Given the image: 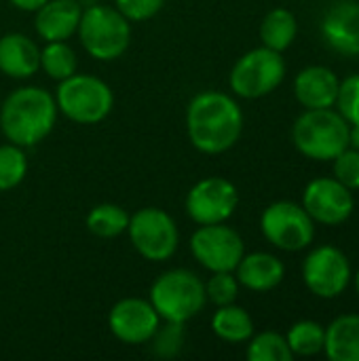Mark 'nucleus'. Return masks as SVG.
I'll return each instance as SVG.
<instances>
[{"label": "nucleus", "instance_id": "1", "mask_svg": "<svg viewBox=\"0 0 359 361\" xmlns=\"http://www.w3.org/2000/svg\"><path fill=\"white\" fill-rule=\"evenodd\" d=\"M186 133L203 154L231 150L243 133V110L237 99L222 91H201L186 108Z\"/></svg>", "mask_w": 359, "mask_h": 361}, {"label": "nucleus", "instance_id": "2", "mask_svg": "<svg viewBox=\"0 0 359 361\" xmlns=\"http://www.w3.org/2000/svg\"><path fill=\"white\" fill-rule=\"evenodd\" d=\"M57 112L53 93L34 85L19 87L0 106V131L11 144L32 148L49 137L57 123Z\"/></svg>", "mask_w": 359, "mask_h": 361}, {"label": "nucleus", "instance_id": "3", "mask_svg": "<svg viewBox=\"0 0 359 361\" xmlns=\"http://www.w3.org/2000/svg\"><path fill=\"white\" fill-rule=\"evenodd\" d=\"M292 142L303 157L328 163L349 148V123L332 108L305 110L292 125Z\"/></svg>", "mask_w": 359, "mask_h": 361}, {"label": "nucleus", "instance_id": "4", "mask_svg": "<svg viewBox=\"0 0 359 361\" xmlns=\"http://www.w3.org/2000/svg\"><path fill=\"white\" fill-rule=\"evenodd\" d=\"M148 300L163 322L186 324L203 311L207 294L199 275L188 269H171L154 279Z\"/></svg>", "mask_w": 359, "mask_h": 361}, {"label": "nucleus", "instance_id": "5", "mask_svg": "<svg viewBox=\"0 0 359 361\" xmlns=\"http://www.w3.org/2000/svg\"><path fill=\"white\" fill-rule=\"evenodd\" d=\"M76 34L93 59L114 61L129 49L131 21L116 6L93 4L83 11Z\"/></svg>", "mask_w": 359, "mask_h": 361}, {"label": "nucleus", "instance_id": "6", "mask_svg": "<svg viewBox=\"0 0 359 361\" xmlns=\"http://www.w3.org/2000/svg\"><path fill=\"white\" fill-rule=\"evenodd\" d=\"M57 110L78 125L102 123L114 106V93L108 82L93 74H72L59 80L55 91Z\"/></svg>", "mask_w": 359, "mask_h": 361}, {"label": "nucleus", "instance_id": "7", "mask_svg": "<svg viewBox=\"0 0 359 361\" xmlns=\"http://www.w3.org/2000/svg\"><path fill=\"white\" fill-rule=\"evenodd\" d=\"M286 70L284 55L262 44L243 53L235 61L229 74V85L237 97L260 99L271 95L284 82Z\"/></svg>", "mask_w": 359, "mask_h": 361}, {"label": "nucleus", "instance_id": "8", "mask_svg": "<svg viewBox=\"0 0 359 361\" xmlns=\"http://www.w3.org/2000/svg\"><path fill=\"white\" fill-rule=\"evenodd\" d=\"M133 250L150 262H167L180 245L176 220L161 207H142L127 226Z\"/></svg>", "mask_w": 359, "mask_h": 361}, {"label": "nucleus", "instance_id": "9", "mask_svg": "<svg viewBox=\"0 0 359 361\" xmlns=\"http://www.w3.org/2000/svg\"><path fill=\"white\" fill-rule=\"evenodd\" d=\"M264 239L281 252H303L315 241V222L294 201H275L260 216Z\"/></svg>", "mask_w": 359, "mask_h": 361}, {"label": "nucleus", "instance_id": "10", "mask_svg": "<svg viewBox=\"0 0 359 361\" xmlns=\"http://www.w3.org/2000/svg\"><path fill=\"white\" fill-rule=\"evenodd\" d=\"M353 269L347 254L336 245H317L303 262V281L311 294L324 300L339 298L347 292Z\"/></svg>", "mask_w": 359, "mask_h": 361}, {"label": "nucleus", "instance_id": "11", "mask_svg": "<svg viewBox=\"0 0 359 361\" xmlns=\"http://www.w3.org/2000/svg\"><path fill=\"white\" fill-rule=\"evenodd\" d=\"M190 252L209 273L235 271L245 254V243L241 235L224 222L203 224L190 237Z\"/></svg>", "mask_w": 359, "mask_h": 361}, {"label": "nucleus", "instance_id": "12", "mask_svg": "<svg viewBox=\"0 0 359 361\" xmlns=\"http://www.w3.org/2000/svg\"><path fill=\"white\" fill-rule=\"evenodd\" d=\"M237 205L239 190L231 180L222 176L199 180L186 195V214L199 226L226 222L235 214Z\"/></svg>", "mask_w": 359, "mask_h": 361}, {"label": "nucleus", "instance_id": "13", "mask_svg": "<svg viewBox=\"0 0 359 361\" xmlns=\"http://www.w3.org/2000/svg\"><path fill=\"white\" fill-rule=\"evenodd\" d=\"M303 207L313 218L315 224L324 226H341L345 224L353 209L355 199L353 190L332 178H315L303 190Z\"/></svg>", "mask_w": 359, "mask_h": 361}, {"label": "nucleus", "instance_id": "14", "mask_svg": "<svg viewBox=\"0 0 359 361\" xmlns=\"http://www.w3.org/2000/svg\"><path fill=\"white\" fill-rule=\"evenodd\" d=\"M161 326V317L150 300L123 298L108 313V328L125 345H146Z\"/></svg>", "mask_w": 359, "mask_h": 361}, {"label": "nucleus", "instance_id": "15", "mask_svg": "<svg viewBox=\"0 0 359 361\" xmlns=\"http://www.w3.org/2000/svg\"><path fill=\"white\" fill-rule=\"evenodd\" d=\"M322 38L339 55H359V0H339L326 11Z\"/></svg>", "mask_w": 359, "mask_h": 361}, {"label": "nucleus", "instance_id": "16", "mask_svg": "<svg viewBox=\"0 0 359 361\" xmlns=\"http://www.w3.org/2000/svg\"><path fill=\"white\" fill-rule=\"evenodd\" d=\"M341 78L328 66H307L294 78V97L305 110L334 108Z\"/></svg>", "mask_w": 359, "mask_h": 361}, {"label": "nucleus", "instance_id": "17", "mask_svg": "<svg viewBox=\"0 0 359 361\" xmlns=\"http://www.w3.org/2000/svg\"><path fill=\"white\" fill-rule=\"evenodd\" d=\"M34 30L44 42L68 40L76 34L83 6L76 0H47L38 11H34Z\"/></svg>", "mask_w": 359, "mask_h": 361}, {"label": "nucleus", "instance_id": "18", "mask_svg": "<svg viewBox=\"0 0 359 361\" xmlns=\"http://www.w3.org/2000/svg\"><path fill=\"white\" fill-rule=\"evenodd\" d=\"M235 277L241 288L262 294L275 290L284 281L286 264L275 254L252 252V254H243V258L235 269Z\"/></svg>", "mask_w": 359, "mask_h": 361}, {"label": "nucleus", "instance_id": "19", "mask_svg": "<svg viewBox=\"0 0 359 361\" xmlns=\"http://www.w3.org/2000/svg\"><path fill=\"white\" fill-rule=\"evenodd\" d=\"M40 70L38 44L19 32L0 36V72L8 78H30Z\"/></svg>", "mask_w": 359, "mask_h": 361}, {"label": "nucleus", "instance_id": "20", "mask_svg": "<svg viewBox=\"0 0 359 361\" xmlns=\"http://www.w3.org/2000/svg\"><path fill=\"white\" fill-rule=\"evenodd\" d=\"M324 353L330 361H359V313H347L326 326Z\"/></svg>", "mask_w": 359, "mask_h": 361}, {"label": "nucleus", "instance_id": "21", "mask_svg": "<svg viewBox=\"0 0 359 361\" xmlns=\"http://www.w3.org/2000/svg\"><path fill=\"white\" fill-rule=\"evenodd\" d=\"M260 40L264 47L284 53L286 49H290L298 36V21L296 15L290 8L277 6L273 11H269L264 15V19L260 21Z\"/></svg>", "mask_w": 359, "mask_h": 361}, {"label": "nucleus", "instance_id": "22", "mask_svg": "<svg viewBox=\"0 0 359 361\" xmlns=\"http://www.w3.org/2000/svg\"><path fill=\"white\" fill-rule=\"evenodd\" d=\"M212 330L220 341L231 345H241L252 338L254 319L243 307L233 302V305L218 307V311L212 317Z\"/></svg>", "mask_w": 359, "mask_h": 361}, {"label": "nucleus", "instance_id": "23", "mask_svg": "<svg viewBox=\"0 0 359 361\" xmlns=\"http://www.w3.org/2000/svg\"><path fill=\"white\" fill-rule=\"evenodd\" d=\"M286 341L294 357H313V355L324 353L326 328L320 322L300 319L290 326Z\"/></svg>", "mask_w": 359, "mask_h": 361}, {"label": "nucleus", "instance_id": "24", "mask_svg": "<svg viewBox=\"0 0 359 361\" xmlns=\"http://www.w3.org/2000/svg\"><path fill=\"white\" fill-rule=\"evenodd\" d=\"M129 226V214L116 203H99L87 214V228L99 239H114Z\"/></svg>", "mask_w": 359, "mask_h": 361}, {"label": "nucleus", "instance_id": "25", "mask_svg": "<svg viewBox=\"0 0 359 361\" xmlns=\"http://www.w3.org/2000/svg\"><path fill=\"white\" fill-rule=\"evenodd\" d=\"M76 66H78L76 53L66 40L47 42L40 49V68L44 70V74L49 78H53L57 82L72 76L76 72Z\"/></svg>", "mask_w": 359, "mask_h": 361}, {"label": "nucleus", "instance_id": "26", "mask_svg": "<svg viewBox=\"0 0 359 361\" xmlns=\"http://www.w3.org/2000/svg\"><path fill=\"white\" fill-rule=\"evenodd\" d=\"M250 361H292L294 355L288 347V341L279 332H260L252 334L248 341V351H245Z\"/></svg>", "mask_w": 359, "mask_h": 361}, {"label": "nucleus", "instance_id": "27", "mask_svg": "<svg viewBox=\"0 0 359 361\" xmlns=\"http://www.w3.org/2000/svg\"><path fill=\"white\" fill-rule=\"evenodd\" d=\"M28 173V157L17 144H0V192L17 188Z\"/></svg>", "mask_w": 359, "mask_h": 361}, {"label": "nucleus", "instance_id": "28", "mask_svg": "<svg viewBox=\"0 0 359 361\" xmlns=\"http://www.w3.org/2000/svg\"><path fill=\"white\" fill-rule=\"evenodd\" d=\"M239 281L235 277V271H218L212 273V277L205 281V294L207 300L216 307L233 305L239 296Z\"/></svg>", "mask_w": 359, "mask_h": 361}, {"label": "nucleus", "instance_id": "29", "mask_svg": "<svg viewBox=\"0 0 359 361\" xmlns=\"http://www.w3.org/2000/svg\"><path fill=\"white\" fill-rule=\"evenodd\" d=\"M334 108H339L341 116L349 123V127L359 125V74H349L341 80Z\"/></svg>", "mask_w": 359, "mask_h": 361}, {"label": "nucleus", "instance_id": "30", "mask_svg": "<svg viewBox=\"0 0 359 361\" xmlns=\"http://www.w3.org/2000/svg\"><path fill=\"white\" fill-rule=\"evenodd\" d=\"M150 343H154V353L161 357H174L178 355V351L184 345V324H171L165 322V326L154 332V336L150 338Z\"/></svg>", "mask_w": 359, "mask_h": 361}, {"label": "nucleus", "instance_id": "31", "mask_svg": "<svg viewBox=\"0 0 359 361\" xmlns=\"http://www.w3.org/2000/svg\"><path fill=\"white\" fill-rule=\"evenodd\" d=\"M334 178L345 184L349 190H359V150L345 148L339 157L332 159Z\"/></svg>", "mask_w": 359, "mask_h": 361}, {"label": "nucleus", "instance_id": "32", "mask_svg": "<svg viewBox=\"0 0 359 361\" xmlns=\"http://www.w3.org/2000/svg\"><path fill=\"white\" fill-rule=\"evenodd\" d=\"M165 0H114V6L129 21H146L163 8Z\"/></svg>", "mask_w": 359, "mask_h": 361}, {"label": "nucleus", "instance_id": "33", "mask_svg": "<svg viewBox=\"0 0 359 361\" xmlns=\"http://www.w3.org/2000/svg\"><path fill=\"white\" fill-rule=\"evenodd\" d=\"M13 6H17V8H21V11H30V13H34V11H38L47 0H8Z\"/></svg>", "mask_w": 359, "mask_h": 361}, {"label": "nucleus", "instance_id": "34", "mask_svg": "<svg viewBox=\"0 0 359 361\" xmlns=\"http://www.w3.org/2000/svg\"><path fill=\"white\" fill-rule=\"evenodd\" d=\"M349 146L359 150V125H351L349 127Z\"/></svg>", "mask_w": 359, "mask_h": 361}, {"label": "nucleus", "instance_id": "35", "mask_svg": "<svg viewBox=\"0 0 359 361\" xmlns=\"http://www.w3.org/2000/svg\"><path fill=\"white\" fill-rule=\"evenodd\" d=\"M351 281H353V286H355V292H358V298H359V271L353 275V279H351Z\"/></svg>", "mask_w": 359, "mask_h": 361}]
</instances>
